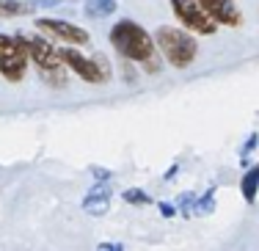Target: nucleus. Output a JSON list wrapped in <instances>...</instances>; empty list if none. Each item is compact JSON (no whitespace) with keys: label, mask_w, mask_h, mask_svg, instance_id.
Masks as SVG:
<instances>
[{"label":"nucleus","mask_w":259,"mask_h":251,"mask_svg":"<svg viewBox=\"0 0 259 251\" xmlns=\"http://www.w3.org/2000/svg\"><path fill=\"white\" fill-rule=\"evenodd\" d=\"M110 45L124 61L141 64L146 72H160L155 36L133 20H119L110 28Z\"/></svg>","instance_id":"nucleus-1"},{"label":"nucleus","mask_w":259,"mask_h":251,"mask_svg":"<svg viewBox=\"0 0 259 251\" xmlns=\"http://www.w3.org/2000/svg\"><path fill=\"white\" fill-rule=\"evenodd\" d=\"M155 45L174 69H188L199 56V41L190 36V30H180L174 25H160L155 33Z\"/></svg>","instance_id":"nucleus-2"},{"label":"nucleus","mask_w":259,"mask_h":251,"mask_svg":"<svg viewBox=\"0 0 259 251\" xmlns=\"http://www.w3.org/2000/svg\"><path fill=\"white\" fill-rule=\"evenodd\" d=\"M28 50L17 36L0 33V75L9 83H20L28 72Z\"/></svg>","instance_id":"nucleus-3"},{"label":"nucleus","mask_w":259,"mask_h":251,"mask_svg":"<svg viewBox=\"0 0 259 251\" xmlns=\"http://www.w3.org/2000/svg\"><path fill=\"white\" fill-rule=\"evenodd\" d=\"M171 11L185 25V30H190L196 36H212L218 30V22L201 9L199 0H171Z\"/></svg>","instance_id":"nucleus-4"},{"label":"nucleus","mask_w":259,"mask_h":251,"mask_svg":"<svg viewBox=\"0 0 259 251\" xmlns=\"http://www.w3.org/2000/svg\"><path fill=\"white\" fill-rule=\"evenodd\" d=\"M17 39L25 45L28 50V58L39 66V72H55L61 69V58H58V50L50 45V39L45 36H33V33H17Z\"/></svg>","instance_id":"nucleus-5"},{"label":"nucleus","mask_w":259,"mask_h":251,"mask_svg":"<svg viewBox=\"0 0 259 251\" xmlns=\"http://www.w3.org/2000/svg\"><path fill=\"white\" fill-rule=\"evenodd\" d=\"M58 58H61V64H64V66H69V69L75 72V75L80 77V80H85V83H91V86H100V83H105V77H102L100 66H97L94 56H91V58H85L83 53L77 50V47L64 45V47L58 50Z\"/></svg>","instance_id":"nucleus-6"},{"label":"nucleus","mask_w":259,"mask_h":251,"mask_svg":"<svg viewBox=\"0 0 259 251\" xmlns=\"http://www.w3.org/2000/svg\"><path fill=\"white\" fill-rule=\"evenodd\" d=\"M36 28H39L41 33L53 36V39H58V41H64V45H69V47H83V45H89V33H85V30L80 28V25H75V22L45 17V20H36Z\"/></svg>","instance_id":"nucleus-7"},{"label":"nucleus","mask_w":259,"mask_h":251,"mask_svg":"<svg viewBox=\"0 0 259 251\" xmlns=\"http://www.w3.org/2000/svg\"><path fill=\"white\" fill-rule=\"evenodd\" d=\"M199 3L218 25L237 28L240 22H243V14H240V9L234 6V0H199Z\"/></svg>","instance_id":"nucleus-8"},{"label":"nucleus","mask_w":259,"mask_h":251,"mask_svg":"<svg viewBox=\"0 0 259 251\" xmlns=\"http://www.w3.org/2000/svg\"><path fill=\"white\" fill-rule=\"evenodd\" d=\"M108 207H110L108 180H97L94 188H91V191L85 193V199H83V210L91 213V216H102V213H108Z\"/></svg>","instance_id":"nucleus-9"},{"label":"nucleus","mask_w":259,"mask_h":251,"mask_svg":"<svg viewBox=\"0 0 259 251\" xmlns=\"http://www.w3.org/2000/svg\"><path fill=\"white\" fill-rule=\"evenodd\" d=\"M240 191H243V199L248 201V204L256 201V196H259V163L251 169H245L243 180H240Z\"/></svg>","instance_id":"nucleus-10"},{"label":"nucleus","mask_w":259,"mask_h":251,"mask_svg":"<svg viewBox=\"0 0 259 251\" xmlns=\"http://www.w3.org/2000/svg\"><path fill=\"white\" fill-rule=\"evenodd\" d=\"M33 9H36V6H33V3H28V0H0V17H3V20L30 14Z\"/></svg>","instance_id":"nucleus-11"},{"label":"nucleus","mask_w":259,"mask_h":251,"mask_svg":"<svg viewBox=\"0 0 259 251\" xmlns=\"http://www.w3.org/2000/svg\"><path fill=\"white\" fill-rule=\"evenodd\" d=\"M110 14H116V0H85V17L102 20Z\"/></svg>","instance_id":"nucleus-12"},{"label":"nucleus","mask_w":259,"mask_h":251,"mask_svg":"<svg viewBox=\"0 0 259 251\" xmlns=\"http://www.w3.org/2000/svg\"><path fill=\"white\" fill-rule=\"evenodd\" d=\"M121 199H124L127 204H152V196L144 193V191H138V188H130V191H124V193H121Z\"/></svg>","instance_id":"nucleus-13"},{"label":"nucleus","mask_w":259,"mask_h":251,"mask_svg":"<svg viewBox=\"0 0 259 251\" xmlns=\"http://www.w3.org/2000/svg\"><path fill=\"white\" fill-rule=\"evenodd\" d=\"M212 188H209V191L201 196V199H196L193 201V213H199V216H207V213H212Z\"/></svg>","instance_id":"nucleus-14"},{"label":"nucleus","mask_w":259,"mask_h":251,"mask_svg":"<svg viewBox=\"0 0 259 251\" xmlns=\"http://www.w3.org/2000/svg\"><path fill=\"white\" fill-rule=\"evenodd\" d=\"M121 77H124V83H135V80H138V72H135V64H133V61H124V58H121Z\"/></svg>","instance_id":"nucleus-15"},{"label":"nucleus","mask_w":259,"mask_h":251,"mask_svg":"<svg viewBox=\"0 0 259 251\" xmlns=\"http://www.w3.org/2000/svg\"><path fill=\"white\" fill-rule=\"evenodd\" d=\"M94 61H97V66H100V72H102V77H105V83L110 80V75H113V66H110V61L102 56V53H97L94 56Z\"/></svg>","instance_id":"nucleus-16"},{"label":"nucleus","mask_w":259,"mask_h":251,"mask_svg":"<svg viewBox=\"0 0 259 251\" xmlns=\"http://www.w3.org/2000/svg\"><path fill=\"white\" fill-rule=\"evenodd\" d=\"M254 146H256V133H254V136H248V141H245V146H243V152H240V157L245 160V157L254 152Z\"/></svg>","instance_id":"nucleus-17"},{"label":"nucleus","mask_w":259,"mask_h":251,"mask_svg":"<svg viewBox=\"0 0 259 251\" xmlns=\"http://www.w3.org/2000/svg\"><path fill=\"white\" fill-rule=\"evenodd\" d=\"M160 213H163L165 218H171V216H177V207L168 204V201H160Z\"/></svg>","instance_id":"nucleus-18"},{"label":"nucleus","mask_w":259,"mask_h":251,"mask_svg":"<svg viewBox=\"0 0 259 251\" xmlns=\"http://www.w3.org/2000/svg\"><path fill=\"white\" fill-rule=\"evenodd\" d=\"M58 3H64V0H33V6H45V9H53Z\"/></svg>","instance_id":"nucleus-19"},{"label":"nucleus","mask_w":259,"mask_h":251,"mask_svg":"<svg viewBox=\"0 0 259 251\" xmlns=\"http://www.w3.org/2000/svg\"><path fill=\"white\" fill-rule=\"evenodd\" d=\"M94 177H97V180H110V171H102V169H94Z\"/></svg>","instance_id":"nucleus-20"}]
</instances>
